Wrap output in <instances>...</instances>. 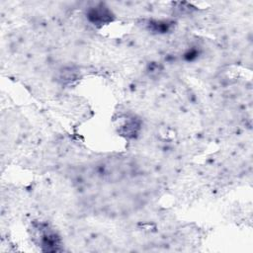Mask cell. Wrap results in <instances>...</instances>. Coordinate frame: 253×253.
Returning a JSON list of instances; mask_svg holds the SVG:
<instances>
[{
	"label": "cell",
	"instance_id": "6da1fadb",
	"mask_svg": "<svg viewBox=\"0 0 253 253\" xmlns=\"http://www.w3.org/2000/svg\"><path fill=\"white\" fill-rule=\"evenodd\" d=\"M112 12L105 6L99 5L88 10L87 18L96 25H103L112 21Z\"/></svg>",
	"mask_w": 253,
	"mask_h": 253
},
{
	"label": "cell",
	"instance_id": "7a4b0ae2",
	"mask_svg": "<svg viewBox=\"0 0 253 253\" xmlns=\"http://www.w3.org/2000/svg\"><path fill=\"white\" fill-rule=\"evenodd\" d=\"M39 230L41 236V245L46 247L47 251H55L59 241V238L56 235V233L52 231L50 228H48V226L45 224H42Z\"/></svg>",
	"mask_w": 253,
	"mask_h": 253
}]
</instances>
